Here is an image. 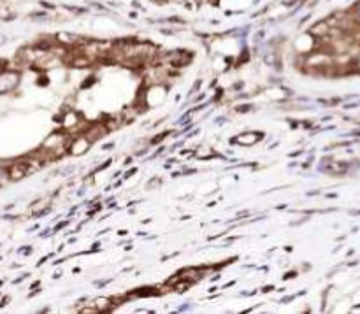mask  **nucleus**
Masks as SVG:
<instances>
[{"label":"nucleus","instance_id":"nucleus-1","mask_svg":"<svg viewBox=\"0 0 360 314\" xmlns=\"http://www.w3.org/2000/svg\"><path fill=\"white\" fill-rule=\"evenodd\" d=\"M56 42L60 44H67V46H77V44H81V37L76 35V33H69V32H58L55 35Z\"/></svg>","mask_w":360,"mask_h":314},{"label":"nucleus","instance_id":"nucleus-2","mask_svg":"<svg viewBox=\"0 0 360 314\" xmlns=\"http://www.w3.org/2000/svg\"><path fill=\"white\" fill-rule=\"evenodd\" d=\"M28 174V163H14L9 168V179L12 181H19Z\"/></svg>","mask_w":360,"mask_h":314},{"label":"nucleus","instance_id":"nucleus-3","mask_svg":"<svg viewBox=\"0 0 360 314\" xmlns=\"http://www.w3.org/2000/svg\"><path fill=\"white\" fill-rule=\"evenodd\" d=\"M90 147V141L86 137H81V139H74L72 141V146H71V151L74 155H79V153H84Z\"/></svg>","mask_w":360,"mask_h":314},{"label":"nucleus","instance_id":"nucleus-4","mask_svg":"<svg viewBox=\"0 0 360 314\" xmlns=\"http://www.w3.org/2000/svg\"><path fill=\"white\" fill-rule=\"evenodd\" d=\"M183 282H179V284H176L174 286V290L178 293H185V290H188V288L191 286V281H186V279H181Z\"/></svg>","mask_w":360,"mask_h":314},{"label":"nucleus","instance_id":"nucleus-5","mask_svg":"<svg viewBox=\"0 0 360 314\" xmlns=\"http://www.w3.org/2000/svg\"><path fill=\"white\" fill-rule=\"evenodd\" d=\"M93 83H95V77H88V79H86V83H84V84H81V88H83V90H84V88H88V86H92V84H93Z\"/></svg>","mask_w":360,"mask_h":314},{"label":"nucleus","instance_id":"nucleus-6","mask_svg":"<svg viewBox=\"0 0 360 314\" xmlns=\"http://www.w3.org/2000/svg\"><path fill=\"white\" fill-rule=\"evenodd\" d=\"M164 137H165V134H160V135H156V139H153L151 141V144L155 146V144H158V142H162L164 141Z\"/></svg>","mask_w":360,"mask_h":314},{"label":"nucleus","instance_id":"nucleus-7","mask_svg":"<svg viewBox=\"0 0 360 314\" xmlns=\"http://www.w3.org/2000/svg\"><path fill=\"white\" fill-rule=\"evenodd\" d=\"M250 109H251V105H241V107H237V111L239 112H248Z\"/></svg>","mask_w":360,"mask_h":314},{"label":"nucleus","instance_id":"nucleus-8","mask_svg":"<svg viewBox=\"0 0 360 314\" xmlns=\"http://www.w3.org/2000/svg\"><path fill=\"white\" fill-rule=\"evenodd\" d=\"M295 276H297V272H288V274H285L283 279H292V277H295Z\"/></svg>","mask_w":360,"mask_h":314},{"label":"nucleus","instance_id":"nucleus-9","mask_svg":"<svg viewBox=\"0 0 360 314\" xmlns=\"http://www.w3.org/2000/svg\"><path fill=\"white\" fill-rule=\"evenodd\" d=\"M95 311H97V309H95V307H90V309H88V307H84V309H81V312H95Z\"/></svg>","mask_w":360,"mask_h":314},{"label":"nucleus","instance_id":"nucleus-10","mask_svg":"<svg viewBox=\"0 0 360 314\" xmlns=\"http://www.w3.org/2000/svg\"><path fill=\"white\" fill-rule=\"evenodd\" d=\"M135 170H137V168H132V170H128V172L125 174V179H126V177H130V176H132L134 172H135Z\"/></svg>","mask_w":360,"mask_h":314},{"label":"nucleus","instance_id":"nucleus-11","mask_svg":"<svg viewBox=\"0 0 360 314\" xmlns=\"http://www.w3.org/2000/svg\"><path fill=\"white\" fill-rule=\"evenodd\" d=\"M271 290H274V286H265V288H262V291H265V293L271 291Z\"/></svg>","mask_w":360,"mask_h":314},{"label":"nucleus","instance_id":"nucleus-12","mask_svg":"<svg viewBox=\"0 0 360 314\" xmlns=\"http://www.w3.org/2000/svg\"><path fill=\"white\" fill-rule=\"evenodd\" d=\"M7 300H9V298H4V300H2V302H0V307H4V305H6V302H7Z\"/></svg>","mask_w":360,"mask_h":314},{"label":"nucleus","instance_id":"nucleus-13","mask_svg":"<svg viewBox=\"0 0 360 314\" xmlns=\"http://www.w3.org/2000/svg\"><path fill=\"white\" fill-rule=\"evenodd\" d=\"M155 2H165V0H155Z\"/></svg>","mask_w":360,"mask_h":314}]
</instances>
